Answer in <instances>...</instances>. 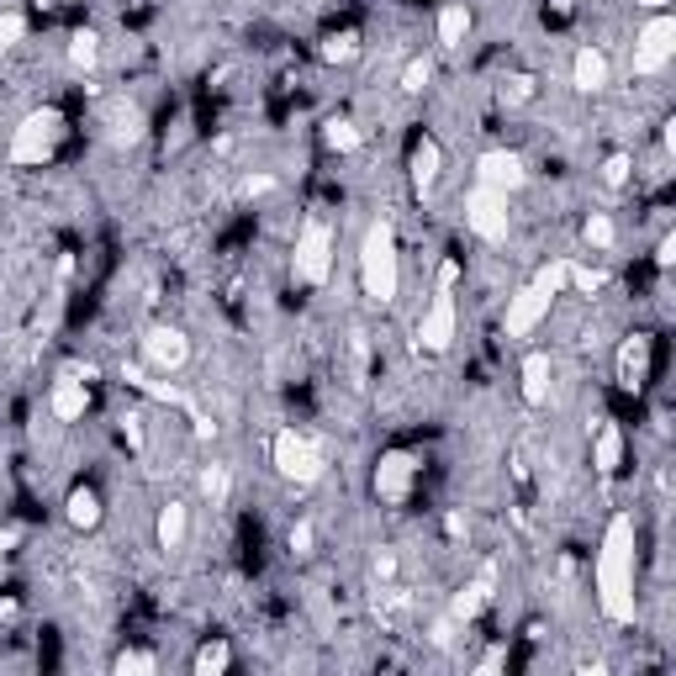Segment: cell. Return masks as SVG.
Segmentation results:
<instances>
[{"instance_id":"6da1fadb","label":"cell","mask_w":676,"mask_h":676,"mask_svg":"<svg viewBox=\"0 0 676 676\" xmlns=\"http://www.w3.org/2000/svg\"><path fill=\"white\" fill-rule=\"evenodd\" d=\"M597 603L608 624H634V518L613 513L597 544Z\"/></svg>"},{"instance_id":"7a4b0ae2","label":"cell","mask_w":676,"mask_h":676,"mask_svg":"<svg viewBox=\"0 0 676 676\" xmlns=\"http://www.w3.org/2000/svg\"><path fill=\"white\" fill-rule=\"evenodd\" d=\"M360 286L375 307H391L402 291V254H397V222L375 217L360 243Z\"/></svg>"},{"instance_id":"3957f363","label":"cell","mask_w":676,"mask_h":676,"mask_svg":"<svg viewBox=\"0 0 676 676\" xmlns=\"http://www.w3.org/2000/svg\"><path fill=\"white\" fill-rule=\"evenodd\" d=\"M64 133H69L64 111H59V106H37V111H27V117L16 122L6 159H11V164H22V169H37V164H48L53 154H59Z\"/></svg>"},{"instance_id":"277c9868","label":"cell","mask_w":676,"mask_h":676,"mask_svg":"<svg viewBox=\"0 0 676 676\" xmlns=\"http://www.w3.org/2000/svg\"><path fill=\"white\" fill-rule=\"evenodd\" d=\"M270 465H275L280 481L312 486V481H323V471H328V449L317 444L312 434H296V428H275V434H270Z\"/></svg>"},{"instance_id":"5b68a950","label":"cell","mask_w":676,"mask_h":676,"mask_svg":"<svg viewBox=\"0 0 676 676\" xmlns=\"http://www.w3.org/2000/svg\"><path fill=\"white\" fill-rule=\"evenodd\" d=\"M291 275L302 280V286H328V275H333V222L328 217L302 222L296 249H291Z\"/></svg>"},{"instance_id":"8992f818","label":"cell","mask_w":676,"mask_h":676,"mask_svg":"<svg viewBox=\"0 0 676 676\" xmlns=\"http://www.w3.org/2000/svg\"><path fill=\"white\" fill-rule=\"evenodd\" d=\"M465 228H471L481 243H507V233H513L507 196L492 191V185H471V196H465Z\"/></svg>"},{"instance_id":"52a82bcc","label":"cell","mask_w":676,"mask_h":676,"mask_svg":"<svg viewBox=\"0 0 676 676\" xmlns=\"http://www.w3.org/2000/svg\"><path fill=\"white\" fill-rule=\"evenodd\" d=\"M676 59V16L650 11V22L634 32V74H661Z\"/></svg>"},{"instance_id":"ba28073f","label":"cell","mask_w":676,"mask_h":676,"mask_svg":"<svg viewBox=\"0 0 676 676\" xmlns=\"http://www.w3.org/2000/svg\"><path fill=\"white\" fill-rule=\"evenodd\" d=\"M138 354H143V365L154 375H180L185 365H191V338H185V328L154 323L138 338Z\"/></svg>"},{"instance_id":"9c48e42d","label":"cell","mask_w":676,"mask_h":676,"mask_svg":"<svg viewBox=\"0 0 676 676\" xmlns=\"http://www.w3.org/2000/svg\"><path fill=\"white\" fill-rule=\"evenodd\" d=\"M412 476H418V455H412V449H386V455L375 460V471H370V492L397 507L412 492Z\"/></svg>"},{"instance_id":"30bf717a","label":"cell","mask_w":676,"mask_h":676,"mask_svg":"<svg viewBox=\"0 0 676 676\" xmlns=\"http://www.w3.org/2000/svg\"><path fill=\"white\" fill-rule=\"evenodd\" d=\"M455 291H434L428 312L418 317V354H449L455 344Z\"/></svg>"},{"instance_id":"8fae6325","label":"cell","mask_w":676,"mask_h":676,"mask_svg":"<svg viewBox=\"0 0 676 676\" xmlns=\"http://www.w3.org/2000/svg\"><path fill=\"white\" fill-rule=\"evenodd\" d=\"M550 307H555V296H550V291H539L534 280H529L523 291H513V296H507L502 333H507V338H529V333L544 323V317H550Z\"/></svg>"},{"instance_id":"7c38bea8","label":"cell","mask_w":676,"mask_h":676,"mask_svg":"<svg viewBox=\"0 0 676 676\" xmlns=\"http://www.w3.org/2000/svg\"><path fill=\"white\" fill-rule=\"evenodd\" d=\"M476 185H492V191L513 196L529 185V169H523V154H513V148H486V154L476 159Z\"/></svg>"},{"instance_id":"4fadbf2b","label":"cell","mask_w":676,"mask_h":676,"mask_svg":"<svg viewBox=\"0 0 676 676\" xmlns=\"http://www.w3.org/2000/svg\"><path fill=\"white\" fill-rule=\"evenodd\" d=\"M492 592H497V566L486 560V566L476 571V581L471 587H460L455 597H449V618L465 629V624H476V618L486 613V603H492Z\"/></svg>"},{"instance_id":"5bb4252c","label":"cell","mask_w":676,"mask_h":676,"mask_svg":"<svg viewBox=\"0 0 676 676\" xmlns=\"http://www.w3.org/2000/svg\"><path fill=\"white\" fill-rule=\"evenodd\" d=\"M613 80V64H608V53L603 48H592V43H581L571 53V85L581 90V96H603Z\"/></svg>"},{"instance_id":"9a60e30c","label":"cell","mask_w":676,"mask_h":676,"mask_svg":"<svg viewBox=\"0 0 676 676\" xmlns=\"http://www.w3.org/2000/svg\"><path fill=\"white\" fill-rule=\"evenodd\" d=\"M439 169H444V148H439V138H418V143H412L407 180H412V196H418V201H428V196H434Z\"/></svg>"},{"instance_id":"2e32d148","label":"cell","mask_w":676,"mask_h":676,"mask_svg":"<svg viewBox=\"0 0 676 676\" xmlns=\"http://www.w3.org/2000/svg\"><path fill=\"white\" fill-rule=\"evenodd\" d=\"M550 386H555V360L544 349H529L518 365V391L529 407H550Z\"/></svg>"},{"instance_id":"e0dca14e","label":"cell","mask_w":676,"mask_h":676,"mask_svg":"<svg viewBox=\"0 0 676 676\" xmlns=\"http://www.w3.org/2000/svg\"><path fill=\"white\" fill-rule=\"evenodd\" d=\"M48 412H53L59 423H80L85 412H90V386H85L74 370H64L59 381H53V391H48Z\"/></svg>"},{"instance_id":"ac0fdd59","label":"cell","mask_w":676,"mask_h":676,"mask_svg":"<svg viewBox=\"0 0 676 676\" xmlns=\"http://www.w3.org/2000/svg\"><path fill=\"white\" fill-rule=\"evenodd\" d=\"M618 465H624V428H618L613 418H603L592 428V471L603 481H613Z\"/></svg>"},{"instance_id":"d6986e66","label":"cell","mask_w":676,"mask_h":676,"mask_svg":"<svg viewBox=\"0 0 676 676\" xmlns=\"http://www.w3.org/2000/svg\"><path fill=\"white\" fill-rule=\"evenodd\" d=\"M434 37L444 53H455L465 37H471V6L465 0H439V16H434Z\"/></svg>"},{"instance_id":"ffe728a7","label":"cell","mask_w":676,"mask_h":676,"mask_svg":"<svg viewBox=\"0 0 676 676\" xmlns=\"http://www.w3.org/2000/svg\"><path fill=\"white\" fill-rule=\"evenodd\" d=\"M618 381H624L629 391H640L650 381V333L624 338V349H618Z\"/></svg>"},{"instance_id":"44dd1931","label":"cell","mask_w":676,"mask_h":676,"mask_svg":"<svg viewBox=\"0 0 676 676\" xmlns=\"http://www.w3.org/2000/svg\"><path fill=\"white\" fill-rule=\"evenodd\" d=\"M154 539H159V550H164V555H169V550H180V544L191 539V502H175V497H169V502L159 507Z\"/></svg>"},{"instance_id":"7402d4cb","label":"cell","mask_w":676,"mask_h":676,"mask_svg":"<svg viewBox=\"0 0 676 676\" xmlns=\"http://www.w3.org/2000/svg\"><path fill=\"white\" fill-rule=\"evenodd\" d=\"M143 133H148V117H143L138 101H117V106H111V127H106L111 148H133V143H143Z\"/></svg>"},{"instance_id":"603a6c76","label":"cell","mask_w":676,"mask_h":676,"mask_svg":"<svg viewBox=\"0 0 676 676\" xmlns=\"http://www.w3.org/2000/svg\"><path fill=\"white\" fill-rule=\"evenodd\" d=\"M64 523H69V529H80V534L101 529V492H96V486H69Z\"/></svg>"},{"instance_id":"cb8c5ba5","label":"cell","mask_w":676,"mask_h":676,"mask_svg":"<svg viewBox=\"0 0 676 676\" xmlns=\"http://www.w3.org/2000/svg\"><path fill=\"white\" fill-rule=\"evenodd\" d=\"M317 59H323L328 69H338V64H354V59H360V32H354V27H338V32H328L323 43H317Z\"/></svg>"},{"instance_id":"d4e9b609","label":"cell","mask_w":676,"mask_h":676,"mask_svg":"<svg viewBox=\"0 0 676 676\" xmlns=\"http://www.w3.org/2000/svg\"><path fill=\"white\" fill-rule=\"evenodd\" d=\"M360 127H354L349 117H328L323 122V148H328V154H360Z\"/></svg>"},{"instance_id":"484cf974","label":"cell","mask_w":676,"mask_h":676,"mask_svg":"<svg viewBox=\"0 0 676 676\" xmlns=\"http://www.w3.org/2000/svg\"><path fill=\"white\" fill-rule=\"evenodd\" d=\"M581 243H587L592 254H608L613 243H618V222L608 212H592L587 222H581Z\"/></svg>"},{"instance_id":"4316f807","label":"cell","mask_w":676,"mask_h":676,"mask_svg":"<svg viewBox=\"0 0 676 676\" xmlns=\"http://www.w3.org/2000/svg\"><path fill=\"white\" fill-rule=\"evenodd\" d=\"M69 64L80 69V74H90L101 64V37L90 32V27H80V32H69Z\"/></svg>"},{"instance_id":"83f0119b","label":"cell","mask_w":676,"mask_h":676,"mask_svg":"<svg viewBox=\"0 0 676 676\" xmlns=\"http://www.w3.org/2000/svg\"><path fill=\"white\" fill-rule=\"evenodd\" d=\"M201 497L212 502V507H222L233 497V471L222 460H212V465H201Z\"/></svg>"},{"instance_id":"f1b7e54d","label":"cell","mask_w":676,"mask_h":676,"mask_svg":"<svg viewBox=\"0 0 676 676\" xmlns=\"http://www.w3.org/2000/svg\"><path fill=\"white\" fill-rule=\"evenodd\" d=\"M233 666V650H228V640H206L201 650H196V661H191V671L196 676H222Z\"/></svg>"},{"instance_id":"f546056e","label":"cell","mask_w":676,"mask_h":676,"mask_svg":"<svg viewBox=\"0 0 676 676\" xmlns=\"http://www.w3.org/2000/svg\"><path fill=\"white\" fill-rule=\"evenodd\" d=\"M534 96H539V80H534V74H507L502 90H497L502 106H529Z\"/></svg>"},{"instance_id":"4dcf8cb0","label":"cell","mask_w":676,"mask_h":676,"mask_svg":"<svg viewBox=\"0 0 676 676\" xmlns=\"http://www.w3.org/2000/svg\"><path fill=\"white\" fill-rule=\"evenodd\" d=\"M629 180H634V154L629 148H613V154L603 159V185L608 191H624Z\"/></svg>"},{"instance_id":"1f68e13d","label":"cell","mask_w":676,"mask_h":676,"mask_svg":"<svg viewBox=\"0 0 676 676\" xmlns=\"http://www.w3.org/2000/svg\"><path fill=\"white\" fill-rule=\"evenodd\" d=\"M428 85H434V59L418 53V59H407V69H402V96H423Z\"/></svg>"},{"instance_id":"d6a6232c","label":"cell","mask_w":676,"mask_h":676,"mask_svg":"<svg viewBox=\"0 0 676 676\" xmlns=\"http://www.w3.org/2000/svg\"><path fill=\"white\" fill-rule=\"evenodd\" d=\"M534 286L550 291V296H560V291L571 286V259H550V265H539V270H534Z\"/></svg>"},{"instance_id":"836d02e7","label":"cell","mask_w":676,"mask_h":676,"mask_svg":"<svg viewBox=\"0 0 676 676\" xmlns=\"http://www.w3.org/2000/svg\"><path fill=\"white\" fill-rule=\"evenodd\" d=\"M111 671H117V676H154V671H159V655H148V650H122L117 661H111Z\"/></svg>"},{"instance_id":"e575fe53","label":"cell","mask_w":676,"mask_h":676,"mask_svg":"<svg viewBox=\"0 0 676 676\" xmlns=\"http://www.w3.org/2000/svg\"><path fill=\"white\" fill-rule=\"evenodd\" d=\"M286 550H291L296 560H307V555L317 550V529H312V518H296L291 529H286Z\"/></svg>"},{"instance_id":"d590c367","label":"cell","mask_w":676,"mask_h":676,"mask_svg":"<svg viewBox=\"0 0 676 676\" xmlns=\"http://www.w3.org/2000/svg\"><path fill=\"white\" fill-rule=\"evenodd\" d=\"M571 286L581 296H603L608 291V270H592V265H576V259H571Z\"/></svg>"},{"instance_id":"8d00e7d4","label":"cell","mask_w":676,"mask_h":676,"mask_svg":"<svg viewBox=\"0 0 676 676\" xmlns=\"http://www.w3.org/2000/svg\"><path fill=\"white\" fill-rule=\"evenodd\" d=\"M397 571H402L397 550H375V555H370V581H375V587H391V581H397Z\"/></svg>"},{"instance_id":"74e56055","label":"cell","mask_w":676,"mask_h":676,"mask_svg":"<svg viewBox=\"0 0 676 676\" xmlns=\"http://www.w3.org/2000/svg\"><path fill=\"white\" fill-rule=\"evenodd\" d=\"M275 191H280V180L270 175V169H254V175H243V185H238L243 201H259V196H275Z\"/></svg>"},{"instance_id":"f35d334b","label":"cell","mask_w":676,"mask_h":676,"mask_svg":"<svg viewBox=\"0 0 676 676\" xmlns=\"http://www.w3.org/2000/svg\"><path fill=\"white\" fill-rule=\"evenodd\" d=\"M27 37V16L22 11H0V53H11Z\"/></svg>"},{"instance_id":"ab89813d","label":"cell","mask_w":676,"mask_h":676,"mask_svg":"<svg viewBox=\"0 0 676 676\" xmlns=\"http://www.w3.org/2000/svg\"><path fill=\"white\" fill-rule=\"evenodd\" d=\"M122 439H127L133 455H143V418H138V412H127V418H122Z\"/></svg>"},{"instance_id":"60d3db41","label":"cell","mask_w":676,"mask_h":676,"mask_svg":"<svg viewBox=\"0 0 676 676\" xmlns=\"http://www.w3.org/2000/svg\"><path fill=\"white\" fill-rule=\"evenodd\" d=\"M455 634H460V624H455V618H449V613H444V618H439V624H434V634H428V640H434L439 650H449V645H455Z\"/></svg>"},{"instance_id":"b9f144b4","label":"cell","mask_w":676,"mask_h":676,"mask_svg":"<svg viewBox=\"0 0 676 676\" xmlns=\"http://www.w3.org/2000/svg\"><path fill=\"white\" fill-rule=\"evenodd\" d=\"M444 534L449 539H471V518H465L460 507H455V513H444Z\"/></svg>"},{"instance_id":"7bdbcfd3","label":"cell","mask_w":676,"mask_h":676,"mask_svg":"<svg viewBox=\"0 0 676 676\" xmlns=\"http://www.w3.org/2000/svg\"><path fill=\"white\" fill-rule=\"evenodd\" d=\"M671 265H676V233H666L655 243V270H671Z\"/></svg>"},{"instance_id":"ee69618b","label":"cell","mask_w":676,"mask_h":676,"mask_svg":"<svg viewBox=\"0 0 676 676\" xmlns=\"http://www.w3.org/2000/svg\"><path fill=\"white\" fill-rule=\"evenodd\" d=\"M544 11H550V22H571V16L581 11V0H550Z\"/></svg>"},{"instance_id":"f6af8a7d","label":"cell","mask_w":676,"mask_h":676,"mask_svg":"<svg viewBox=\"0 0 676 676\" xmlns=\"http://www.w3.org/2000/svg\"><path fill=\"white\" fill-rule=\"evenodd\" d=\"M460 286V259H444L439 265V291H455Z\"/></svg>"},{"instance_id":"bcb514c9","label":"cell","mask_w":676,"mask_h":676,"mask_svg":"<svg viewBox=\"0 0 676 676\" xmlns=\"http://www.w3.org/2000/svg\"><path fill=\"white\" fill-rule=\"evenodd\" d=\"M502 661H507V655H502V650H486V655H481V661H476V671H481V676H492V671H502Z\"/></svg>"},{"instance_id":"7dc6e473","label":"cell","mask_w":676,"mask_h":676,"mask_svg":"<svg viewBox=\"0 0 676 676\" xmlns=\"http://www.w3.org/2000/svg\"><path fill=\"white\" fill-rule=\"evenodd\" d=\"M16 544H22V529H0V560H6Z\"/></svg>"},{"instance_id":"c3c4849f","label":"cell","mask_w":676,"mask_h":676,"mask_svg":"<svg viewBox=\"0 0 676 676\" xmlns=\"http://www.w3.org/2000/svg\"><path fill=\"white\" fill-rule=\"evenodd\" d=\"M640 6H645V11H666V6H671V0H640Z\"/></svg>"},{"instance_id":"681fc988","label":"cell","mask_w":676,"mask_h":676,"mask_svg":"<svg viewBox=\"0 0 676 676\" xmlns=\"http://www.w3.org/2000/svg\"><path fill=\"white\" fill-rule=\"evenodd\" d=\"M302 6H307V11H323V6H328V0H302Z\"/></svg>"},{"instance_id":"f907efd6","label":"cell","mask_w":676,"mask_h":676,"mask_svg":"<svg viewBox=\"0 0 676 676\" xmlns=\"http://www.w3.org/2000/svg\"><path fill=\"white\" fill-rule=\"evenodd\" d=\"M48 6H64V0H48Z\"/></svg>"}]
</instances>
